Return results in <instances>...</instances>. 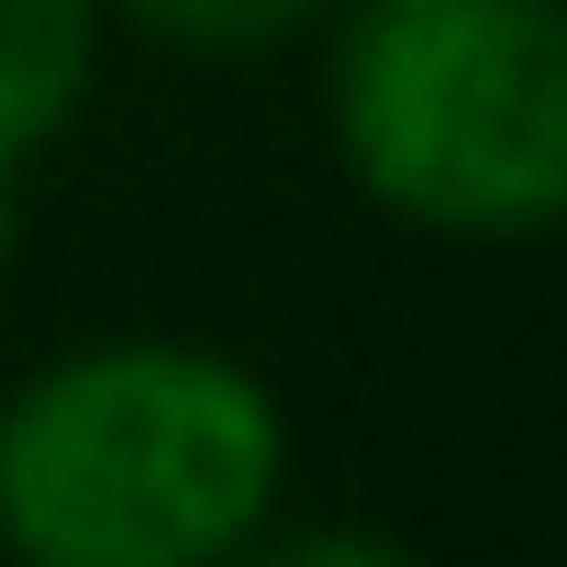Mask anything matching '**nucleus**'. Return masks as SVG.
I'll return each instance as SVG.
<instances>
[{"label": "nucleus", "mask_w": 567, "mask_h": 567, "mask_svg": "<svg viewBox=\"0 0 567 567\" xmlns=\"http://www.w3.org/2000/svg\"><path fill=\"white\" fill-rule=\"evenodd\" d=\"M290 412L200 334H90L0 390V556L223 567L278 523Z\"/></svg>", "instance_id": "1"}, {"label": "nucleus", "mask_w": 567, "mask_h": 567, "mask_svg": "<svg viewBox=\"0 0 567 567\" xmlns=\"http://www.w3.org/2000/svg\"><path fill=\"white\" fill-rule=\"evenodd\" d=\"M323 134L346 189L423 245H545L567 223L556 0H334Z\"/></svg>", "instance_id": "2"}, {"label": "nucleus", "mask_w": 567, "mask_h": 567, "mask_svg": "<svg viewBox=\"0 0 567 567\" xmlns=\"http://www.w3.org/2000/svg\"><path fill=\"white\" fill-rule=\"evenodd\" d=\"M112 12L101 0H0V178L68 145V123L101 90Z\"/></svg>", "instance_id": "3"}, {"label": "nucleus", "mask_w": 567, "mask_h": 567, "mask_svg": "<svg viewBox=\"0 0 567 567\" xmlns=\"http://www.w3.org/2000/svg\"><path fill=\"white\" fill-rule=\"evenodd\" d=\"M112 34L178 56V68H267L334 23V0H101Z\"/></svg>", "instance_id": "4"}, {"label": "nucleus", "mask_w": 567, "mask_h": 567, "mask_svg": "<svg viewBox=\"0 0 567 567\" xmlns=\"http://www.w3.org/2000/svg\"><path fill=\"white\" fill-rule=\"evenodd\" d=\"M23 256V178H0V267Z\"/></svg>", "instance_id": "5"}]
</instances>
